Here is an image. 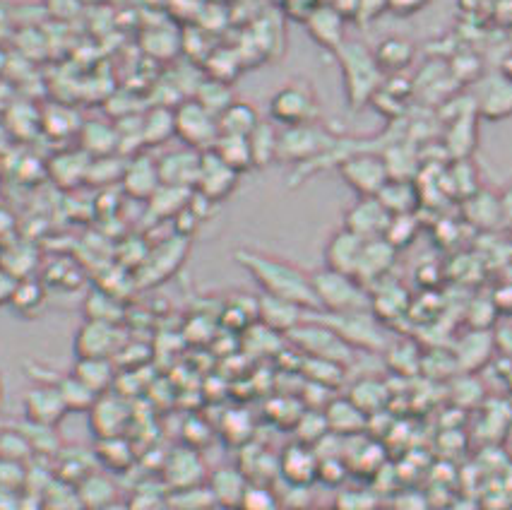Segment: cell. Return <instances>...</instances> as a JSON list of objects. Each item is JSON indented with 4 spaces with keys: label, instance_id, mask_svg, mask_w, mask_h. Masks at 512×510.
<instances>
[{
    "label": "cell",
    "instance_id": "obj_1",
    "mask_svg": "<svg viewBox=\"0 0 512 510\" xmlns=\"http://www.w3.org/2000/svg\"><path fill=\"white\" fill-rule=\"evenodd\" d=\"M234 260L253 277L263 294L299 304L306 311H318L311 272L301 270L287 258L255 251V248H236Z\"/></svg>",
    "mask_w": 512,
    "mask_h": 510
},
{
    "label": "cell",
    "instance_id": "obj_2",
    "mask_svg": "<svg viewBox=\"0 0 512 510\" xmlns=\"http://www.w3.org/2000/svg\"><path fill=\"white\" fill-rule=\"evenodd\" d=\"M339 73H342L344 97L351 111H361L371 106L373 97L378 94L385 82V73L375 61L373 49H368L361 41H347L335 53Z\"/></svg>",
    "mask_w": 512,
    "mask_h": 510
},
{
    "label": "cell",
    "instance_id": "obj_3",
    "mask_svg": "<svg viewBox=\"0 0 512 510\" xmlns=\"http://www.w3.org/2000/svg\"><path fill=\"white\" fill-rule=\"evenodd\" d=\"M311 280L320 313L371 311V294L354 275L323 268L311 272Z\"/></svg>",
    "mask_w": 512,
    "mask_h": 510
},
{
    "label": "cell",
    "instance_id": "obj_4",
    "mask_svg": "<svg viewBox=\"0 0 512 510\" xmlns=\"http://www.w3.org/2000/svg\"><path fill=\"white\" fill-rule=\"evenodd\" d=\"M320 118V97L313 82L296 77L272 94L270 121L282 128L313 126Z\"/></svg>",
    "mask_w": 512,
    "mask_h": 510
},
{
    "label": "cell",
    "instance_id": "obj_5",
    "mask_svg": "<svg viewBox=\"0 0 512 510\" xmlns=\"http://www.w3.org/2000/svg\"><path fill=\"white\" fill-rule=\"evenodd\" d=\"M287 337L291 340V345L308 359L332 361V364L339 366H349L351 359H354V349L320 318L303 320L299 328L291 330Z\"/></svg>",
    "mask_w": 512,
    "mask_h": 510
},
{
    "label": "cell",
    "instance_id": "obj_6",
    "mask_svg": "<svg viewBox=\"0 0 512 510\" xmlns=\"http://www.w3.org/2000/svg\"><path fill=\"white\" fill-rule=\"evenodd\" d=\"M339 176L347 183L356 198H375L390 181L388 166L378 150H359L354 147L342 162L337 164Z\"/></svg>",
    "mask_w": 512,
    "mask_h": 510
},
{
    "label": "cell",
    "instance_id": "obj_7",
    "mask_svg": "<svg viewBox=\"0 0 512 510\" xmlns=\"http://www.w3.org/2000/svg\"><path fill=\"white\" fill-rule=\"evenodd\" d=\"M318 318L325 325H330L354 352L356 349H363V352H383V349H388L383 323L371 311L320 313Z\"/></svg>",
    "mask_w": 512,
    "mask_h": 510
},
{
    "label": "cell",
    "instance_id": "obj_8",
    "mask_svg": "<svg viewBox=\"0 0 512 510\" xmlns=\"http://www.w3.org/2000/svg\"><path fill=\"white\" fill-rule=\"evenodd\" d=\"M335 135L327 133L318 123L313 126H299V128H282L279 130V159L277 162L296 164L299 169L311 166L325 157L332 147L337 145Z\"/></svg>",
    "mask_w": 512,
    "mask_h": 510
},
{
    "label": "cell",
    "instance_id": "obj_9",
    "mask_svg": "<svg viewBox=\"0 0 512 510\" xmlns=\"http://www.w3.org/2000/svg\"><path fill=\"white\" fill-rule=\"evenodd\" d=\"M176 116V140L183 147L198 152H210L219 140V118L207 111L198 99H183L174 106Z\"/></svg>",
    "mask_w": 512,
    "mask_h": 510
},
{
    "label": "cell",
    "instance_id": "obj_10",
    "mask_svg": "<svg viewBox=\"0 0 512 510\" xmlns=\"http://www.w3.org/2000/svg\"><path fill=\"white\" fill-rule=\"evenodd\" d=\"M125 347L121 325L85 320L75 332L73 349L77 359H116Z\"/></svg>",
    "mask_w": 512,
    "mask_h": 510
},
{
    "label": "cell",
    "instance_id": "obj_11",
    "mask_svg": "<svg viewBox=\"0 0 512 510\" xmlns=\"http://www.w3.org/2000/svg\"><path fill=\"white\" fill-rule=\"evenodd\" d=\"M479 118L474 99L464 102L462 109L455 111V116L445 118L443 150L450 162L472 159L476 145H479Z\"/></svg>",
    "mask_w": 512,
    "mask_h": 510
},
{
    "label": "cell",
    "instance_id": "obj_12",
    "mask_svg": "<svg viewBox=\"0 0 512 510\" xmlns=\"http://www.w3.org/2000/svg\"><path fill=\"white\" fill-rule=\"evenodd\" d=\"M186 255H188L186 236H174V239H166L159 243L157 248L147 251L145 260H142L138 272H135V280H138L142 287H154V284H162L169 280V277L174 275L178 268H181V263L186 260Z\"/></svg>",
    "mask_w": 512,
    "mask_h": 510
},
{
    "label": "cell",
    "instance_id": "obj_13",
    "mask_svg": "<svg viewBox=\"0 0 512 510\" xmlns=\"http://www.w3.org/2000/svg\"><path fill=\"white\" fill-rule=\"evenodd\" d=\"M22 409H25V417L29 424L49 426V429H56V426L65 419V414H68L61 390H58L51 381H41L37 385H32L25 393V397H22Z\"/></svg>",
    "mask_w": 512,
    "mask_h": 510
},
{
    "label": "cell",
    "instance_id": "obj_14",
    "mask_svg": "<svg viewBox=\"0 0 512 510\" xmlns=\"http://www.w3.org/2000/svg\"><path fill=\"white\" fill-rule=\"evenodd\" d=\"M390 219L392 215L378 198H356V203L349 205L344 212L342 227L363 241H375L385 239Z\"/></svg>",
    "mask_w": 512,
    "mask_h": 510
},
{
    "label": "cell",
    "instance_id": "obj_15",
    "mask_svg": "<svg viewBox=\"0 0 512 510\" xmlns=\"http://www.w3.org/2000/svg\"><path fill=\"white\" fill-rule=\"evenodd\" d=\"M159 179L162 186L181 188V191H195L202 169V152L181 147V150H171L157 157Z\"/></svg>",
    "mask_w": 512,
    "mask_h": 510
},
{
    "label": "cell",
    "instance_id": "obj_16",
    "mask_svg": "<svg viewBox=\"0 0 512 510\" xmlns=\"http://www.w3.org/2000/svg\"><path fill=\"white\" fill-rule=\"evenodd\" d=\"M238 181H241V174H238L236 169H231L229 164H224L212 150L202 152L200 179H198V186H195L198 195L217 205L236 191Z\"/></svg>",
    "mask_w": 512,
    "mask_h": 510
},
{
    "label": "cell",
    "instance_id": "obj_17",
    "mask_svg": "<svg viewBox=\"0 0 512 510\" xmlns=\"http://www.w3.org/2000/svg\"><path fill=\"white\" fill-rule=\"evenodd\" d=\"M476 111L486 121H505L512 116V82L503 75L481 77L476 90Z\"/></svg>",
    "mask_w": 512,
    "mask_h": 510
},
{
    "label": "cell",
    "instance_id": "obj_18",
    "mask_svg": "<svg viewBox=\"0 0 512 510\" xmlns=\"http://www.w3.org/2000/svg\"><path fill=\"white\" fill-rule=\"evenodd\" d=\"M397 248L388 243L385 239H375V241H366L363 246L359 268H356V280H359L363 287L371 289L378 282L388 280L392 268L397 263Z\"/></svg>",
    "mask_w": 512,
    "mask_h": 510
},
{
    "label": "cell",
    "instance_id": "obj_19",
    "mask_svg": "<svg viewBox=\"0 0 512 510\" xmlns=\"http://www.w3.org/2000/svg\"><path fill=\"white\" fill-rule=\"evenodd\" d=\"M123 191L135 200H150L162 188L157 159L150 154H133L123 169Z\"/></svg>",
    "mask_w": 512,
    "mask_h": 510
},
{
    "label": "cell",
    "instance_id": "obj_20",
    "mask_svg": "<svg viewBox=\"0 0 512 510\" xmlns=\"http://www.w3.org/2000/svg\"><path fill=\"white\" fill-rule=\"evenodd\" d=\"M130 421V409L121 397L104 393L97 397L94 407L89 409V426L97 438L125 436V426Z\"/></svg>",
    "mask_w": 512,
    "mask_h": 510
},
{
    "label": "cell",
    "instance_id": "obj_21",
    "mask_svg": "<svg viewBox=\"0 0 512 510\" xmlns=\"http://www.w3.org/2000/svg\"><path fill=\"white\" fill-rule=\"evenodd\" d=\"M303 22H306L308 34H311V39L320 49L337 53L347 44V37H344V17L332 5H318Z\"/></svg>",
    "mask_w": 512,
    "mask_h": 510
},
{
    "label": "cell",
    "instance_id": "obj_22",
    "mask_svg": "<svg viewBox=\"0 0 512 510\" xmlns=\"http://www.w3.org/2000/svg\"><path fill=\"white\" fill-rule=\"evenodd\" d=\"M363 246H366V241L359 239L356 234H351V231H347L344 227L337 229L325 243V251H323L325 268L344 272V275H356Z\"/></svg>",
    "mask_w": 512,
    "mask_h": 510
},
{
    "label": "cell",
    "instance_id": "obj_23",
    "mask_svg": "<svg viewBox=\"0 0 512 510\" xmlns=\"http://www.w3.org/2000/svg\"><path fill=\"white\" fill-rule=\"evenodd\" d=\"M306 313V308L291 304V301L277 299V296H258V323L279 332V335H289L291 330L299 328L303 320H306Z\"/></svg>",
    "mask_w": 512,
    "mask_h": 510
},
{
    "label": "cell",
    "instance_id": "obj_24",
    "mask_svg": "<svg viewBox=\"0 0 512 510\" xmlns=\"http://www.w3.org/2000/svg\"><path fill=\"white\" fill-rule=\"evenodd\" d=\"M320 470V455H315V450L306 443H294V446L284 448V453L279 455V474L287 479V484L296 486H308L318 477Z\"/></svg>",
    "mask_w": 512,
    "mask_h": 510
},
{
    "label": "cell",
    "instance_id": "obj_25",
    "mask_svg": "<svg viewBox=\"0 0 512 510\" xmlns=\"http://www.w3.org/2000/svg\"><path fill=\"white\" fill-rule=\"evenodd\" d=\"M164 477L176 491L195 489L205 477V462L195 448H178L166 460Z\"/></svg>",
    "mask_w": 512,
    "mask_h": 510
},
{
    "label": "cell",
    "instance_id": "obj_26",
    "mask_svg": "<svg viewBox=\"0 0 512 510\" xmlns=\"http://www.w3.org/2000/svg\"><path fill=\"white\" fill-rule=\"evenodd\" d=\"M248 486L250 479L238 467H219L217 472H212L210 482H207V489H210L214 498V506L226 510H238Z\"/></svg>",
    "mask_w": 512,
    "mask_h": 510
},
{
    "label": "cell",
    "instance_id": "obj_27",
    "mask_svg": "<svg viewBox=\"0 0 512 510\" xmlns=\"http://www.w3.org/2000/svg\"><path fill=\"white\" fill-rule=\"evenodd\" d=\"M375 61H378L380 70H383L385 77L388 75H402L404 70L412 68L416 61V46L412 39L407 37H385L378 46L373 49Z\"/></svg>",
    "mask_w": 512,
    "mask_h": 510
},
{
    "label": "cell",
    "instance_id": "obj_28",
    "mask_svg": "<svg viewBox=\"0 0 512 510\" xmlns=\"http://www.w3.org/2000/svg\"><path fill=\"white\" fill-rule=\"evenodd\" d=\"M80 150L92 159L101 157H113L118 154L121 157V150H118V128L111 126L106 121H82L80 133Z\"/></svg>",
    "mask_w": 512,
    "mask_h": 510
},
{
    "label": "cell",
    "instance_id": "obj_29",
    "mask_svg": "<svg viewBox=\"0 0 512 510\" xmlns=\"http://www.w3.org/2000/svg\"><path fill=\"white\" fill-rule=\"evenodd\" d=\"M368 294H371V313L380 323H390V320H397L407 313L409 296L397 282H378L375 287L368 289Z\"/></svg>",
    "mask_w": 512,
    "mask_h": 510
},
{
    "label": "cell",
    "instance_id": "obj_30",
    "mask_svg": "<svg viewBox=\"0 0 512 510\" xmlns=\"http://www.w3.org/2000/svg\"><path fill=\"white\" fill-rule=\"evenodd\" d=\"M327 429L335 436H356L366 429V412L349 397H337L325 407Z\"/></svg>",
    "mask_w": 512,
    "mask_h": 510
},
{
    "label": "cell",
    "instance_id": "obj_31",
    "mask_svg": "<svg viewBox=\"0 0 512 510\" xmlns=\"http://www.w3.org/2000/svg\"><path fill=\"white\" fill-rule=\"evenodd\" d=\"M375 198L383 203L385 210L390 212L392 217L397 215H419L421 207V191L416 186V181H404V179H390L383 186Z\"/></svg>",
    "mask_w": 512,
    "mask_h": 510
},
{
    "label": "cell",
    "instance_id": "obj_32",
    "mask_svg": "<svg viewBox=\"0 0 512 510\" xmlns=\"http://www.w3.org/2000/svg\"><path fill=\"white\" fill-rule=\"evenodd\" d=\"M46 299H49V287L37 277H25V280H17L13 299H10V308L15 311V316L25 320H37L46 308Z\"/></svg>",
    "mask_w": 512,
    "mask_h": 510
},
{
    "label": "cell",
    "instance_id": "obj_33",
    "mask_svg": "<svg viewBox=\"0 0 512 510\" xmlns=\"http://www.w3.org/2000/svg\"><path fill=\"white\" fill-rule=\"evenodd\" d=\"M443 191L450 198H460L462 203H467L469 198H474L481 191L479 181V169L472 164V159H460V162H452L450 169L443 171Z\"/></svg>",
    "mask_w": 512,
    "mask_h": 510
},
{
    "label": "cell",
    "instance_id": "obj_34",
    "mask_svg": "<svg viewBox=\"0 0 512 510\" xmlns=\"http://www.w3.org/2000/svg\"><path fill=\"white\" fill-rule=\"evenodd\" d=\"M89 166H92V157H87L82 150L61 152L49 162V176L61 188H75L87 181Z\"/></svg>",
    "mask_w": 512,
    "mask_h": 510
},
{
    "label": "cell",
    "instance_id": "obj_35",
    "mask_svg": "<svg viewBox=\"0 0 512 510\" xmlns=\"http://www.w3.org/2000/svg\"><path fill=\"white\" fill-rule=\"evenodd\" d=\"M380 154H383L385 166H388L390 179H416V174H419V152L407 138L390 142L385 150H380Z\"/></svg>",
    "mask_w": 512,
    "mask_h": 510
},
{
    "label": "cell",
    "instance_id": "obj_36",
    "mask_svg": "<svg viewBox=\"0 0 512 510\" xmlns=\"http://www.w3.org/2000/svg\"><path fill=\"white\" fill-rule=\"evenodd\" d=\"M73 376L92 390L94 395L109 393V388L116 381V366L111 359H75Z\"/></svg>",
    "mask_w": 512,
    "mask_h": 510
},
{
    "label": "cell",
    "instance_id": "obj_37",
    "mask_svg": "<svg viewBox=\"0 0 512 510\" xmlns=\"http://www.w3.org/2000/svg\"><path fill=\"white\" fill-rule=\"evenodd\" d=\"M142 138L147 147H162L176 138V116L171 106H154L142 116Z\"/></svg>",
    "mask_w": 512,
    "mask_h": 510
},
{
    "label": "cell",
    "instance_id": "obj_38",
    "mask_svg": "<svg viewBox=\"0 0 512 510\" xmlns=\"http://www.w3.org/2000/svg\"><path fill=\"white\" fill-rule=\"evenodd\" d=\"M77 496L85 508L106 510L116 503V486H113L109 474L89 472L80 484H77Z\"/></svg>",
    "mask_w": 512,
    "mask_h": 510
},
{
    "label": "cell",
    "instance_id": "obj_39",
    "mask_svg": "<svg viewBox=\"0 0 512 510\" xmlns=\"http://www.w3.org/2000/svg\"><path fill=\"white\" fill-rule=\"evenodd\" d=\"M263 123L258 109L248 102H236L219 116V133L222 135H241V138H250L253 130Z\"/></svg>",
    "mask_w": 512,
    "mask_h": 510
},
{
    "label": "cell",
    "instance_id": "obj_40",
    "mask_svg": "<svg viewBox=\"0 0 512 510\" xmlns=\"http://www.w3.org/2000/svg\"><path fill=\"white\" fill-rule=\"evenodd\" d=\"M250 152H253V169H267L279 159V128L277 123L263 121L250 135Z\"/></svg>",
    "mask_w": 512,
    "mask_h": 510
},
{
    "label": "cell",
    "instance_id": "obj_41",
    "mask_svg": "<svg viewBox=\"0 0 512 510\" xmlns=\"http://www.w3.org/2000/svg\"><path fill=\"white\" fill-rule=\"evenodd\" d=\"M123 304L116 294L106 292V289H92L85 296V320H99V323H123Z\"/></svg>",
    "mask_w": 512,
    "mask_h": 510
},
{
    "label": "cell",
    "instance_id": "obj_42",
    "mask_svg": "<svg viewBox=\"0 0 512 510\" xmlns=\"http://www.w3.org/2000/svg\"><path fill=\"white\" fill-rule=\"evenodd\" d=\"M212 152L217 154L224 164H229L231 169H236L238 174H246V171L253 169L250 140L241 138V135H219L217 145L212 147Z\"/></svg>",
    "mask_w": 512,
    "mask_h": 510
},
{
    "label": "cell",
    "instance_id": "obj_43",
    "mask_svg": "<svg viewBox=\"0 0 512 510\" xmlns=\"http://www.w3.org/2000/svg\"><path fill=\"white\" fill-rule=\"evenodd\" d=\"M82 280H85V272H82V265L73 258H56L49 263V268L44 270V282L46 287L61 289V292L70 294L75 289H80Z\"/></svg>",
    "mask_w": 512,
    "mask_h": 510
},
{
    "label": "cell",
    "instance_id": "obj_44",
    "mask_svg": "<svg viewBox=\"0 0 512 510\" xmlns=\"http://www.w3.org/2000/svg\"><path fill=\"white\" fill-rule=\"evenodd\" d=\"M193 99H198V102L205 106L207 111H212L217 118L236 102L234 90H231L229 82L214 80V77H205V80H200L198 90L193 92Z\"/></svg>",
    "mask_w": 512,
    "mask_h": 510
},
{
    "label": "cell",
    "instance_id": "obj_45",
    "mask_svg": "<svg viewBox=\"0 0 512 510\" xmlns=\"http://www.w3.org/2000/svg\"><path fill=\"white\" fill-rule=\"evenodd\" d=\"M97 460H101V465H104L106 470L123 472L133 465L135 453H133V448H130V443L125 441V436L99 438Z\"/></svg>",
    "mask_w": 512,
    "mask_h": 510
},
{
    "label": "cell",
    "instance_id": "obj_46",
    "mask_svg": "<svg viewBox=\"0 0 512 510\" xmlns=\"http://www.w3.org/2000/svg\"><path fill=\"white\" fill-rule=\"evenodd\" d=\"M51 383L56 385L58 390H61L68 412H89V409L94 407V402H97V397H99V395H94L85 383L77 381L73 373L58 376L56 381H51Z\"/></svg>",
    "mask_w": 512,
    "mask_h": 510
},
{
    "label": "cell",
    "instance_id": "obj_47",
    "mask_svg": "<svg viewBox=\"0 0 512 510\" xmlns=\"http://www.w3.org/2000/svg\"><path fill=\"white\" fill-rule=\"evenodd\" d=\"M464 210L469 212V219H472L474 224H479V227H493V224H498V219L505 215L503 200L493 198L491 193L484 191V188L464 203Z\"/></svg>",
    "mask_w": 512,
    "mask_h": 510
},
{
    "label": "cell",
    "instance_id": "obj_48",
    "mask_svg": "<svg viewBox=\"0 0 512 510\" xmlns=\"http://www.w3.org/2000/svg\"><path fill=\"white\" fill-rule=\"evenodd\" d=\"M416 236H419V217L416 215H397L390 219L388 231H385V241L392 243L397 251L412 246Z\"/></svg>",
    "mask_w": 512,
    "mask_h": 510
},
{
    "label": "cell",
    "instance_id": "obj_49",
    "mask_svg": "<svg viewBox=\"0 0 512 510\" xmlns=\"http://www.w3.org/2000/svg\"><path fill=\"white\" fill-rule=\"evenodd\" d=\"M349 400H354L356 405L368 414L385 405V400H388V390H385L383 383L375 381V378H366V381L354 385Z\"/></svg>",
    "mask_w": 512,
    "mask_h": 510
},
{
    "label": "cell",
    "instance_id": "obj_50",
    "mask_svg": "<svg viewBox=\"0 0 512 510\" xmlns=\"http://www.w3.org/2000/svg\"><path fill=\"white\" fill-rule=\"evenodd\" d=\"M238 510H284L282 501L265 484H250Z\"/></svg>",
    "mask_w": 512,
    "mask_h": 510
},
{
    "label": "cell",
    "instance_id": "obj_51",
    "mask_svg": "<svg viewBox=\"0 0 512 510\" xmlns=\"http://www.w3.org/2000/svg\"><path fill=\"white\" fill-rule=\"evenodd\" d=\"M32 443H29L27 434L22 431H8V434H0V460L8 462H22L32 453Z\"/></svg>",
    "mask_w": 512,
    "mask_h": 510
},
{
    "label": "cell",
    "instance_id": "obj_52",
    "mask_svg": "<svg viewBox=\"0 0 512 510\" xmlns=\"http://www.w3.org/2000/svg\"><path fill=\"white\" fill-rule=\"evenodd\" d=\"M44 8L56 20H70L82 10V0H44Z\"/></svg>",
    "mask_w": 512,
    "mask_h": 510
},
{
    "label": "cell",
    "instance_id": "obj_53",
    "mask_svg": "<svg viewBox=\"0 0 512 510\" xmlns=\"http://www.w3.org/2000/svg\"><path fill=\"white\" fill-rule=\"evenodd\" d=\"M428 3H431V0H388V10L400 17H409L419 13V10H424Z\"/></svg>",
    "mask_w": 512,
    "mask_h": 510
},
{
    "label": "cell",
    "instance_id": "obj_54",
    "mask_svg": "<svg viewBox=\"0 0 512 510\" xmlns=\"http://www.w3.org/2000/svg\"><path fill=\"white\" fill-rule=\"evenodd\" d=\"M15 284H17L15 277L10 275L8 270L0 268V306L10 304V299H13V292H15Z\"/></svg>",
    "mask_w": 512,
    "mask_h": 510
},
{
    "label": "cell",
    "instance_id": "obj_55",
    "mask_svg": "<svg viewBox=\"0 0 512 510\" xmlns=\"http://www.w3.org/2000/svg\"><path fill=\"white\" fill-rule=\"evenodd\" d=\"M500 75H503V77H508V80L512 82V53H510L508 58H505L503 65H500Z\"/></svg>",
    "mask_w": 512,
    "mask_h": 510
},
{
    "label": "cell",
    "instance_id": "obj_56",
    "mask_svg": "<svg viewBox=\"0 0 512 510\" xmlns=\"http://www.w3.org/2000/svg\"><path fill=\"white\" fill-rule=\"evenodd\" d=\"M3 395H5V388H3V378H0V405H3Z\"/></svg>",
    "mask_w": 512,
    "mask_h": 510
},
{
    "label": "cell",
    "instance_id": "obj_57",
    "mask_svg": "<svg viewBox=\"0 0 512 510\" xmlns=\"http://www.w3.org/2000/svg\"><path fill=\"white\" fill-rule=\"evenodd\" d=\"M82 3H99V0H82Z\"/></svg>",
    "mask_w": 512,
    "mask_h": 510
},
{
    "label": "cell",
    "instance_id": "obj_58",
    "mask_svg": "<svg viewBox=\"0 0 512 510\" xmlns=\"http://www.w3.org/2000/svg\"><path fill=\"white\" fill-rule=\"evenodd\" d=\"M0 263H3V246H0Z\"/></svg>",
    "mask_w": 512,
    "mask_h": 510
}]
</instances>
